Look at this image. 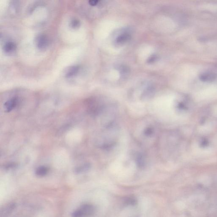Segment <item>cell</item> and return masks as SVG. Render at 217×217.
Listing matches in <instances>:
<instances>
[{
  "instance_id": "obj_8",
  "label": "cell",
  "mask_w": 217,
  "mask_h": 217,
  "mask_svg": "<svg viewBox=\"0 0 217 217\" xmlns=\"http://www.w3.org/2000/svg\"><path fill=\"white\" fill-rule=\"evenodd\" d=\"M48 169L45 166H41L38 167L36 170V174L39 177H43L47 174Z\"/></svg>"
},
{
  "instance_id": "obj_10",
  "label": "cell",
  "mask_w": 217,
  "mask_h": 217,
  "mask_svg": "<svg viewBox=\"0 0 217 217\" xmlns=\"http://www.w3.org/2000/svg\"><path fill=\"white\" fill-rule=\"evenodd\" d=\"M80 21L78 19H76V18H74V19H72L70 21V26L71 27L72 29H77L80 26Z\"/></svg>"
},
{
  "instance_id": "obj_5",
  "label": "cell",
  "mask_w": 217,
  "mask_h": 217,
  "mask_svg": "<svg viewBox=\"0 0 217 217\" xmlns=\"http://www.w3.org/2000/svg\"><path fill=\"white\" fill-rule=\"evenodd\" d=\"M18 98H13L5 103L4 105L5 110L6 112H9L16 107L18 103Z\"/></svg>"
},
{
  "instance_id": "obj_6",
  "label": "cell",
  "mask_w": 217,
  "mask_h": 217,
  "mask_svg": "<svg viewBox=\"0 0 217 217\" xmlns=\"http://www.w3.org/2000/svg\"><path fill=\"white\" fill-rule=\"evenodd\" d=\"M215 78V75L212 73H203L199 76V79L203 82H211Z\"/></svg>"
},
{
  "instance_id": "obj_3",
  "label": "cell",
  "mask_w": 217,
  "mask_h": 217,
  "mask_svg": "<svg viewBox=\"0 0 217 217\" xmlns=\"http://www.w3.org/2000/svg\"><path fill=\"white\" fill-rule=\"evenodd\" d=\"M17 46L14 42L12 41L7 42L4 45L3 49L4 52L7 54H11L15 51Z\"/></svg>"
},
{
  "instance_id": "obj_4",
  "label": "cell",
  "mask_w": 217,
  "mask_h": 217,
  "mask_svg": "<svg viewBox=\"0 0 217 217\" xmlns=\"http://www.w3.org/2000/svg\"><path fill=\"white\" fill-rule=\"evenodd\" d=\"M80 70V67L78 65H73L69 67L65 72V77L70 78L77 75Z\"/></svg>"
},
{
  "instance_id": "obj_1",
  "label": "cell",
  "mask_w": 217,
  "mask_h": 217,
  "mask_svg": "<svg viewBox=\"0 0 217 217\" xmlns=\"http://www.w3.org/2000/svg\"><path fill=\"white\" fill-rule=\"evenodd\" d=\"M94 207L93 205L85 204L75 210L72 214V217H88L94 213Z\"/></svg>"
},
{
  "instance_id": "obj_11",
  "label": "cell",
  "mask_w": 217,
  "mask_h": 217,
  "mask_svg": "<svg viewBox=\"0 0 217 217\" xmlns=\"http://www.w3.org/2000/svg\"><path fill=\"white\" fill-rule=\"evenodd\" d=\"M153 133H154V130L151 127H148L144 131V134L147 137L151 136V135H153Z\"/></svg>"
},
{
  "instance_id": "obj_13",
  "label": "cell",
  "mask_w": 217,
  "mask_h": 217,
  "mask_svg": "<svg viewBox=\"0 0 217 217\" xmlns=\"http://www.w3.org/2000/svg\"><path fill=\"white\" fill-rule=\"evenodd\" d=\"M207 144H208V141H207V140H202V141L201 142V145L202 146L205 147L207 146Z\"/></svg>"
},
{
  "instance_id": "obj_9",
  "label": "cell",
  "mask_w": 217,
  "mask_h": 217,
  "mask_svg": "<svg viewBox=\"0 0 217 217\" xmlns=\"http://www.w3.org/2000/svg\"><path fill=\"white\" fill-rule=\"evenodd\" d=\"M136 163L138 167H142L144 166L145 164V160L144 157L142 155L138 154L136 157Z\"/></svg>"
},
{
  "instance_id": "obj_14",
  "label": "cell",
  "mask_w": 217,
  "mask_h": 217,
  "mask_svg": "<svg viewBox=\"0 0 217 217\" xmlns=\"http://www.w3.org/2000/svg\"><path fill=\"white\" fill-rule=\"evenodd\" d=\"M156 59V57L154 56L151 57V59H149V61L150 62H153Z\"/></svg>"
},
{
  "instance_id": "obj_2",
  "label": "cell",
  "mask_w": 217,
  "mask_h": 217,
  "mask_svg": "<svg viewBox=\"0 0 217 217\" xmlns=\"http://www.w3.org/2000/svg\"><path fill=\"white\" fill-rule=\"evenodd\" d=\"M35 43L39 49L45 50L48 47L49 40L46 35L44 34H40L35 38Z\"/></svg>"
},
{
  "instance_id": "obj_12",
  "label": "cell",
  "mask_w": 217,
  "mask_h": 217,
  "mask_svg": "<svg viewBox=\"0 0 217 217\" xmlns=\"http://www.w3.org/2000/svg\"><path fill=\"white\" fill-rule=\"evenodd\" d=\"M98 1L97 0H91L89 2V4L93 6H95L98 4Z\"/></svg>"
},
{
  "instance_id": "obj_7",
  "label": "cell",
  "mask_w": 217,
  "mask_h": 217,
  "mask_svg": "<svg viewBox=\"0 0 217 217\" xmlns=\"http://www.w3.org/2000/svg\"><path fill=\"white\" fill-rule=\"evenodd\" d=\"M130 37V36L128 34H122L117 37L116 41L119 44H122L128 40Z\"/></svg>"
}]
</instances>
